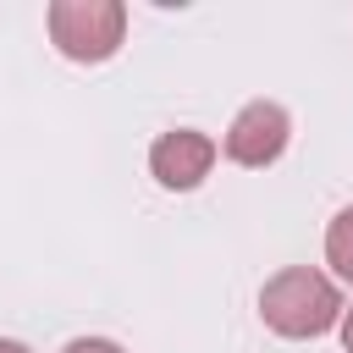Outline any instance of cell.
I'll use <instances>...</instances> for the list:
<instances>
[{
    "instance_id": "7a4b0ae2",
    "label": "cell",
    "mask_w": 353,
    "mask_h": 353,
    "mask_svg": "<svg viewBox=\"0 0 353 353\" xmlns=\"http://www.w3.org/2000/svg\"><path fill=\"white\" fill-rule=\"evenodd\" d=\"M127 39V6L121 0H55L50 6V44L66 61L99 66Z\"/></svg>"
},
{
    "instance_id": "ba28073f",
    "label": "cell",
    "mask_w": 353,
    "mask_h": 353,
    "mask_svg": "<svg viewBox=\"0 0 353 353\" xmlns=\"http://www.w3.org/2000/svg\"><path fill=\"white\" fill-rule=\"evenodd\" d=\"M0 353H33L28 342H11V336H0Z\"/></svg>"
},
{
    "instance_id": "52a82bcc",
    "label": "cell",
    "mask_w": 353,
    "mask_h": 353,
    "mask_svg": "<svg viewBox=\"0 0 353 353\" xmlns=\"http://www.w3.org/2000/svg\"><path fill=\"white\" fill-rule=\"evenodd\" d=\"M342 347L353 353V309H342Z\"/></svg>"
},
{
    "instance_id": "6da1fadb",
    "label": "cell",
    "mask_w": 353,
    "mask_h": 353,
    "mask_svg": "<svg viewBox=\"0 0 353 353\" xmlns=\"http://www.w3.org/2000/svg\"><path fill=\"white\" fill-rule=\"evenodd\" d=\"M259 320L276 336L309 342V336H325L331 325H342V292H336V281L325 270L287 265L259 287Z\"/></svg>"
},
{
    "instance_id": "277c9868",
    "label": "cell",
    "mask_w": 353,
    "mask_h": 353,
    "mask_svg": "<svg viewBox=\"0 0 353 353\" xmlns=\"http://www.w3.org/2000/svg\"><path fill=\"white\" fill-rule=\"evenodd\" d=\"M215 154H221V149H215L210 132H199V127H171V132H160V138L149 143V171H154L160 188L188 193V188H199V182L210 176Z\"/></svg>"
},
{
    "instance_id": "3957f363",
    "label": "cell",
    "mask_w": 353,
    "mask_h": 353,
    "mask_svg": "<svg viewBox=\"0 0 353 353\" xmlns=\"http://www.w3.org/2000/svg\"><path fill=\"white\" fill-rule=\"evenodd\" d=\"M287 138H292V116L276 105V99H248L237 116H232V127H226V160L232 165H248V171H265V165H276L281 160V149H287Z\"/></svg>"
},
{
    "instance_id": "8992f818",
    "label": "cell",
    "mask_w": 353,
    "mask_h": 353,
    "mask_svg": "<svg viewBox=\"0 0 353 353\" xmlns=\"http://www.w3.org/2000/svg\"><path fill=\"white\" fill-rule=\"evenodd\" d=\"M61 353H127L121 342H110V336H72Z\"/></svg>"
},
{
    "instance_id": "5b68a950",
    "label": "cell",
    "mask_w": 353,
    "mask_h": 353,
    "mask_svg": "<svg viewBox=\"0 0 353 353\" xmlns=\"http://www.w3.org/2000/svg\"><path fill=\"white\" fill-rule=\"evenodd\" d=\"M325 265H331L342 281H353V204L336 210L331 226H325Z\"/></svg>"
}]
</instances>
